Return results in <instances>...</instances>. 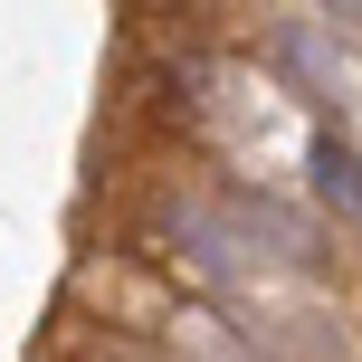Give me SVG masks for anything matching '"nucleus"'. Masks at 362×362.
Instances as JSON below:
<instances>
[{"instance_id":"f257e3e1","label":"nucleus","mask_w":362,"mask_h":362,"mask_svg":"<svg viewBox=\"0 0 362 362\" xmlns=\"http://www.w3.org/2000/svg\"><path fill=\"white\" fill-rule=\"evenodd\" d=\"M305 172H315V191H325L334 210L362 219V153L344 144V134H315V144H305Z\"/></svg>"}]
</instances>
